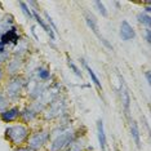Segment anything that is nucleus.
<instances>
[{
  "label": "nucleus",
  "instance_id": "f257e3e1",
  "mask_svg": "<svg viewBox=\"0 0 151 151\" xmlns=\"http://www.w3.org/2000/svg\"><path fill=\"white\" fill-rule=\"evenodd\" d=\"M84 129H85L84 127H80V128H76V129L71 127V128L66 129L65 132L52 137L49 141V143L47 145V151H63V150H66L78 137L85 136L87 132L81 133V130H84Z\"/></svg>",
  "mask_w": 151,
  "mask_h": 151
},
{
  "label": "nucleus",
  "instance_id": "f03ea898",
  "mask_svg": "<svg viewBox=\"0 0 151 151\" xmlns=\"http://www.w3.org/2000/svg\"><path fill=\"white\" fill-rule=\"evenodd\" d=\"M31 130L32 129L29 125H25L22 123L9 124L4 130V137L13 147H18L26 145V141L31 134Z\"/></svg>",
  "mask_w": 151,
  "mask_h": 151
},
{
  "label": "nucleus",
  "instance_id": "7ed1b4c3",
  "mask_svg": "<svg viewBox=\"0 0 151 151\" xmlns=\"http://www.w3.org/2000/svg\"><path fill=\"white\" fill-rule=\"evenodd\" d=\"M25 88H26V78L25 75H17V76L6 78L3 89H4L6 97L9 98L11 104L21 101V98L25 94Z\"/></svg>",
  "mask_w": 151,
  "mask_h": 151
},
{
  "label": "nucleus",
  "instance_id": "20e7f679",
  "mask_svg": "<svg viewBox=\"0 0 151 151\" xmlns=\"http://www.w3.org/2000/svg\"><path fill=\"white\" fill-rule=\"evenodd\" d=\"M68 114V102L66 97L60 96L54 101H52L45 109L43 110V112L40 114V119L43 122H56L57 119H60L61 116Z\"/></svg>",
  "mask_w": 151,
  "mask_h": 151
},
{
  "label": "nucleus",
  "instance_id": "39448f33",
  "mask_svg": "<svg viewBox=\"0 0 151 151\" xmlns=\"http://www.w3.org/2000/svg\"><path fill=\"white\" fill-rule=\"evenodd\" d=\"M50 141V132L48 128H37L35 130H31V134L29 136V138L26 141V145L32 149L34 151H40Z\"/></svg>",
  "mask_w": 151,
  "mask_h": 151
},
{
  "label": "nucleus",
  "instance_id": "423d86ee",
  "mask_svg": "<svg viewBox=\"0 0 151 151\" xmlns=\"http://www.w3.org/2000/svg\"><path fill=\"white\" fill-rule=\"evenodd\" d=\"M84 19H85V23H87V26L91 29V31L98 37V40L102 43V45H104L105 48H107L109 50H114V47H112V44L110 43L105 36H102V34L99 32V27H98V23H97V19H96V17L92 14V13H89V12H84Z\"/></svg>",
  "mask_w": 151,
  "mask_h": 151
},
{
  "label": "nucleus",
  "instance_id": "0eeeda50",
  "mask_svg": "<svg viewBox=\"0 0 151 151\" xmlns=\"http://www.w3.org/2000/svg\"><path fill=\"white\" fill-rule=\"evenodd\" d=\"M25 66H26V60L25 58L11 56V58H9V60L6 61V63L4 65L5 75L8 78L21 75V73L25 70Z\"/></svg>",
  "mask_w": 151,
  "mask_h": 151
},
{
  "label": "nucleus",
  "instance_id": "6e6552de",
  "mask_svg": "<svg viewBox=\"0 0 151 151\" xmlns=\"http://www.w3.org/2000/svg\"><path fill=\"white\" fill-rule=\"evenodd\" d=\"M22 37L23 36H22L21 31H19V27L14 25V26H12L11 29L5 30V31H3L0 34V42L4 44L6 48L8 47L14 48L17 44L19 43V40H21Z\"/></svg>",
  "mask_w": 151,
  "mask_h": 151
},
{
  "label": "nucleus",
  "instance_id": "1a4fd4ad",
  "mask_svg": "<svg viewBox=\"0 0 151 151\" xmlns=\"http://www.w3.org/2000/svg\"><path fill=\"white\" fill-rule=\"evenodd\" d=\"M19 112H21V107L18 105H13L11 107L4 110L0 112V120L5 124H11V123H16L19 120Z\"/></svg>",
  "mask_w": 151,
  "mask_h": 151
},
{
  "label": "nucleus",
  "instance_id": "9d476101",
  "mask_svg": "<svg viewBox=\"0 0 151 151\" xmlns=\"http://www.w3.org/2000/svg\"><path fill=\"white\" fill-rule=\"evenodd\" d=\"M39 118H40V115L30 105H26L23 109H21V112H19V123H22V124L30 127L31 123H34Z\"/></svg>",
  "mask_w": 151,
  "mask_h": 151
},
{
  "label": "nucleus",
  "instance_id": "9b49d317",
  "mask_svg": "<svg viewBox=\"0 0 151 151\" xmlns=\"http://www.w3.org/2000/svg\"><path fill=\"white\" fill-rule=\"evenodd\" d=\"M119 35H120V37H122L123 42H130V40H134L136 31H134V29H133V26L130 25L128 21L123 19V21L120 22Z\"/></svg>",
  "mask_w": 151,
  "mask_h": 151
},
{
  "label": "nucleus",
  "instance_id": "f8f14e48",
  "mask_svg": "<svg viewBox=\"0 0 151 151\" xmlns=\"http://www.w3.org/2000/svg\"><path fill=\"white\" fill-rule=\"evenodd\" d=\"M120 101H122L125 116L130 120V96H129V92L127 91V88L124 87L122 76H120Z\"/></svg>",
  "mask_w": 151,
  "mask_h": 151
},
{
  "label": "nucleus",
  "instance_id": "ddd939ff",
  "mask_svg": "<svg viewBox=\"0 0 151 151\" xmlns=\"http://www.w3.org/2000/svg\"><path fill=\"white\" fill-rule=\"evenodd\" d=\"M34 76H35L36 80H39L40 83H45L48 84L50 80H53V75H52V71L48 66H36V68L32 71Z\"/></svg>",
  "mask_w": 151,
  "mask_h": 151
},
{
  "label": "nucleus",
  "instance_id": "4468645a",
  "mask_svg": "<svg viewBox=\"0 0 151 151\" xmlns=\"http://www.w3.org/2000/svg\"><path fill=\"white\" fill-rule=\"evenodd\" d=\"M12 56H16V57H21V58H25L29 56L30 53V42L26 39V37H22L19 40V43L17 44L14 48H12L11 50Z\"/></svg>",
  "mask_w": 151,
  "mask_h": 151
},
{
  "label": "nucleus",
  "instance_id": "2eb2a0df",
  "mask_svg": "<svg viewBox=\"0 0 151 151\" xmlns=\"http://www.w3.org/2000/svg\"><path fill=\"white\" fill-rule=\"evenodd\" d=\"M31 11H32V18L36 21V23L48 34V36L50 37V40H52V42H56V32H54L53 30L50 29L49 26H48V23L45 22V19H44L43 17L39 14V12H37V11H34V9H31Z\"/></svg>",
  "mask_w": 151,
  "mask_h": 151
},
{
  "label": "nucleus",
  "instance_id": "dca6fc26",
  "mask_svg": "<svg viewBox=\"0 0 151 151\" xmlns=\"http://www.w3.org/2000/svg\"><path fill=\"white\" fill-rule=\"evenodd\" d=\"M63 151H93V147L87 145L85 136H83V137H78V138Z\"/></svg>",
  "mask_w": 151,
  "mask_h": 151
},
{
  "label": "nucleus",
  "instance_id": "f3484780",
  "mask_svg": "<svg viewBox=\"0 0 151 151\" xmlns=\"http://www.w3.org/2000/svg\"><path fill=\"white\" fill-rule=\"evenodd\" d=\"M97 138H98L101 151H106V149H107V137H106V133H105V125L102 119L97 120Z\"/></svg>",
  "mask_w": 151,
  "mask_h": 151
},
{
  "label": "nucleus",
  "instance_id": "a211bd4d",
  "mask_svg": "<svg viewBox=\"0 0 151 151\" xmlns=\"http://www.w3.org/2000/svg\"><path fill=\"white\" fill-rule=\"evenodd\" d=\"M80 62H81V65H83V67L88 71V75H89V78H91V81L94 84V87L97 88V91L99 92V93H102V84H101V80H99V78L97 76V75H96L94 70L87 63V61H85L84 58H80Z\"/></svg>",
  "mask_w": 151,
  "mask_h": 151
},
{
  "label": "nucleus",
  "instance_id": "6ab92c4d",
  "mask_svg": "<svg viewBox=\"0 0 151 151\" xmlns=\"http://www.w3.org/2000/svg\"><path fill=\"white\" fill-rule=\"evenodd\" d=\"M129 132H130V137H132L133 142L136 143V146L141 149L142 147V141H141V132H139V127H138V123L136 122V120H129Z\"/></svg>",
  "mask_w": 151,
  "mask_h": 151
},
{
  "label": "nucleus",
  "instance_id": "aec40b11",
  "mask_svg": "<svg viewBox=\"0 0 151 151\" xmlns=\"http://www.w3.org/2000/svg\"><path fill=\"white\" fill-rule=\"evenodd\" d=\"M66 62H67V66H68V68H70V71H73V73H74L75 75H76L78 78L83 79V73H81V70L79 68V66L74 62L73 58L68 56V54H66Z\"/></svg>",
  "mask_w": 151,
  "mask_h": 151
},
{
  "label": "nucleus",
  "instance_id": "412c9836",
  "mask_svg": "<svg viewBox=\"0 0 151 151\" xmlns=\"http://www.w3.org/2000/svg\"><path fill=\"white\" fill-rule=\"evenodd\" d=\"M137 22L139 23V25L145 26L146 29H150L151 27V16L150 14H146V13L143 12H139L138 14H137Z\"/></svg>",
  "mask_w": 151,
  "mask_h": 151
},
{
  "label": "nucleus",
  "instance_id": "4be33fe9",
  "mask_svg": "<svg viewBox=\"0 0 151 151\" xmlns=\"http://www.w3.org/2000/svg\"><path fill=\"white\" fill-rule=\"evenodd\" d=\"M8 107H11V101H9V98L6 97L4 89L0 88V112H3Z\"/></svg>",
  "mask_w": 151,
  "mask_h": 151
},
{
  "label": "nucleus",
  "instance_id": "5701e85b",
  "mask_svg": "<svg viewBox=\"0 0 151 151\" xmlns=\"http://www.w3.org/2000/svg\"><path fill=\"white\" fill-rule=\"evenodd\" d=\"M18 6H19V9H21V12L23 13V16H25L27 19H34L32 18V11H31V8L27 5V3L18 1Z\"/></svg>",
  "mask_w": 151,
  "mask_h": 151
},
{
  "label": "nucleus",
  "instance_id": "b1692460",
  "mask_svg": "<svg viewBox=\"0 0 151 151\" xmlns=\"http://www.w3.org/2000/svg\"><path fill=\"white\" fill-rule=\"evenodd\" d=\"M93 4H94V6L97 8L98 13H99V14H101L102 17H107V16H109L107 9H106V6H105V4H104L102 1H99V0H97V1H94Z\"/></svg>",
  "mask_w": 151,
  "mask_h": 151
},
{
  "label": "nucleus",
  "instance_id": "393cba45",
  "mask_svg": "<svg viewBox=\"0 0 151 151\" xmlns=\"http://www.w3.org/2000/svg\"><path fill=\"white\" fill-rule=\"evenodd\" d=\"M44 19H45V22L48 23V26H49L50 29H52L53 31L57 34V32H58V27H57V25H56V23H54V21L52 19V17H50L49 14H48L47 12L44 13Z\"/></svg>",
  "mask_w": 151,
  "mask_h": 151
},
{
  "label": "nucleus",
  "instance_id": "a878e982",
  "mask_svg": "<svg viewBox=\"0 0 151 151\" xmlns=\"http://www.w3.org/2000/svg\"><path fill=\"white\" fill-rule=\"evenodd\" d=\"M11 56H12L11 50H8V52H5V53H0V67H4V65L6 63V61L11 58Z\"/></svg>",
  "mask_w": 151,
  "mask_h": 151
},
{
  "label": "nucleus",
  "instance_id": "bb28decb",
  "mask_svg": "<svg viewBox=\"0 0 151 151\" xmlns=\"http://www.w3.org/2000/svg\"><path fill=\"white\" fill-rule=\"evenodd\" d=\"M143 37H145L147 44L151 43V29H145L143 30Z\"/></svg>",
  "mask_w": 151,
  "mask_h": 151
},
{
  "label": "nucleus",
  "instance_id": "cd10ccee",
  "mask_svg": "<svg viewBox=\"0 0 151 151\" xmlns=\"http://www.w3.org/2000/svg\"><path fill=\"white\" fill-rule=\"evenodd\" d=\"M13 151H34L32 149H30L27 145H22V146H18V147H14Z\"/></svg>",
  "mask_w": 151,
  "mask_h": 151
},
{
  "label": "nucleus",
  "instance_id": "c85d7f7f",
  "mask_svg": "<svg viewBox=\"0 0 151 151\" xmlns=\"http://www.w3.org/2000/svg\"><path fill=\"white\" fill-rule=\"evenodd\" d=\"M143 4H145V8H143V13H146V14H150V12H151V3H150V1H145Z\"/></svg>",
  "mask_w": 151,
  "mask_h": 151
},
{
  "label": "nucleus",
  "instance_id": "c756f323",
  "mask_svg": "<svg viewBox=\"0 0 151 151\" xmlns=\"http://www.w3.org/2000/svg\"><path fill=\"white\" fill-rule=\"evenodd\" d=\"M6 75H5V71H4V67H0V85H1V83L5 80Z\"/></svg>",
  "mask_w": 151,
  "mask_h": 151
},
{
  "label": "nucleus",
  "instance_id": "7c9ffc66",
  "mask_svg": "<svg viewBox=\"0 0 151 151\" xmlns=\"http://www.w3.org/2000/svg\"><path fill=\"white\" fill-rule=\"evenodd\" d=\"M143 75H145V78H146V81H147V84H151V71L150 70H146L145 73H143Z\"/></svg>",
  "mask_w": 151,
  "mask_h": 151
},
{
  "label": "nucleus",
  "instance_id": "2f4dec72",
  "mask_svg": "<svg viewBox=\"0 0 151 151\" xmlns=\"http://www.w3.org/2000/svg\"><path fill=\"white\" fill-rule=\"evenodd\" d=\"M8 48H6L5 45H4V44H3L1 42H0V53H5V52H8Z\"/></svg>",
  "mask_w": 151,
  "mask_h": 151
}]
</instances>
